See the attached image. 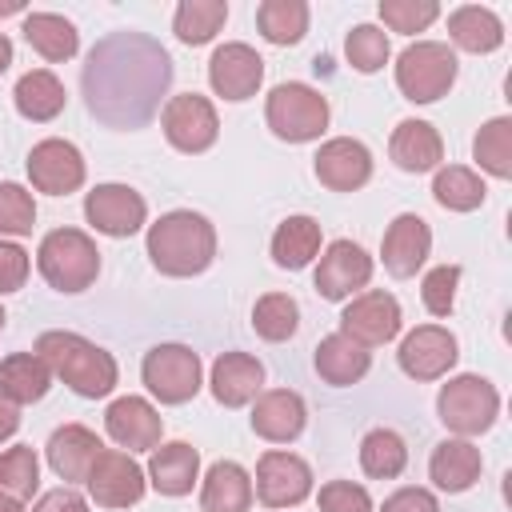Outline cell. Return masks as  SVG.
<instances>
[{"instance_id": "1", "label": "cell", "mask_w": 512, "mask_h": 512, "mask_svg": "<svg viewBox=\"0 0 512 512\" xmlns=\"http://www.w3.org/2000/svg\"><path fill=\"white\" fill-rule=\"evenodd\" d=\"M88 112L116 132L144 128L172 88V56L148 32H108L92 44L80 72Z\"/></svg>"}, {"instance_id": "2", "label": "cell", "mask_w": 512, "mask_h": 512, "mask_svg": "<svg viewBox=\"0 0 512 512\" xmlns=\"http://www.w3.org/2000/svg\"><path fill=\"white\" fill-rule=\"evenodd\" d=\"M148 260L164 276H200L216 260V228L192 208L164 212L148 228Z\"/></svg>"}, {"instance_id": "3", "label": "cell", "mask_w": 512, "mask_h": 512, "mask_svg": "<svg viewBox=\"0 0 512 512\" xmlns=\"http://www.w3.org/2000/svg\"><path fill=\"white\" fill-rule=\"evenodd\" d=\"M36 356L48 364L52 376H60L84 400H100L116 388V360L80 332H40Z\"/></svg>"}, {"instance_id": "4", "label": "cell", "mask_w": 512, "mask_h": 512, "mask_svg": "<svg viewBox=\"0 0 512 512\" xmlns=\"http://www.w3.org/2000/svg\"><path fill=\"white\" fill-rule=\"evenodd\" d=\"M36 268L56 292H84L100 272L96 240L88 232H80V228H52L40 240Z\"/></svg>"}, {"instance_id": "5", "label": "cell", "mask_w": 512, "mask_h": 512, "mask_svg": "<svg viewBox=\"0 0 512 512\" xmlns=\"http://www.w3.org/2000/svg\"><path fill=\"white\" fill-rule=\"evenodd\" d=\"M264 120H268L272 136H280L288 144H308L328 128V100L316 88L288 80L268 92Z\"/></svg>"}, {"instance_id": "6", "label": "cell", "mask_w": 512, "mask_h": 512, "mask_svg": "<svg viewBox=\"0 0 512 512\" xmlns=\"http://www.w3.org/2000/svg\"><path fill=\"white\" fill-rule=\"evenodd\" d=\"M456 84V52L440 40L408 44L396 60V88L412 104H432Z\"/></svg>"}, {"instance_id": "7", "label": "cell", "mask_w": 512, "mask_h": 512, "mask_svg": "<svg viewBox=\"0 0 512 512\" xmlns=\"http://www.w3.org/2000/svg\"><path fill=\"white\" fill-rule=\"evenodd\" d=\"M436 412H440L444 428H452L460 440H468V436H480V432H488L496 424V416H500V392L484 376L464 372V376H456V380H448L440 388Z\"/></svg>"}, {"instance_id": "8", "label": "cell", "mask_w": 512, "mask_h": 512, "mask_svg": "<svg viewBox=\"0 0 512 512\" xmlns=\"http://www.w3.org/2000/svg\"><path fill=\"white\" fill-rule=\"evenodd\" d=\"M140 376L160 404H184L200 392V356L184 344H156L144 356Z\"/></svg>"}, {"instance_id": "9", "label": "cell", "mask_w": 512, "mask_h": 512, "mask_svg": "<svg viewBox=\"0 0 512 512\" xmlns=\"http://www.w3.org/2000/svg\"><path fill=\"white\" fill-rule=\"evenodd\" d=\"M160 128H164V136H168V144L176 148V152H208L212 144H216V136H220V120H216V108L204 100V96H196V92H180V96H172L168 104H164V112H160Z\"/></svg>"}, {"instance_id": "10", "label": "cell", "mask_w": 512, "mask_h": 512, "mask_svg": "<svg viewBox=\"0 0 512 512\" xmlns=\"http://www.w3.org/2000/svg\"><path fill=\"white\" fill-rule=\"evenodd\" d=\"M84 216H88V224H92L96 232L124 240V236H132V232L144 228L148 204H144V196H140L136 188H128V184H96V188L84 196Z\"/></svg>"}, {"instance_id": "11", "label": "cell", "mask_w": 512, "mask_h": 512, "mask_svg": "<svg viewBox=\"0 0 512 512\" xmlns=\"http://www.w3.org/2000/svg\"><path fill=\"white\" fill-rule=\"evenodd\" d=\"M84 484H88V496L100 508H128V504H136L144 496L140 464L128 452H116V448H100V456L92 460Z\"/></svg>"}, {"instance_id": "12", "label": "cell", "mask_w": 512, "mask_h": 512, "mask_svg": "<svg viewBox=\"0 0 512 512\" xmlns=\"http://www.w3.org/2000/svg\"><path fill=\"white\" fill-rule=\"evenodd\" d=\"M340 332L352 336L364 348L388 344L400 332V304H396V296L392 292H380V288L352 296L348 308L340 312Z\"/></svg>"}, {"instance_id": "13", "label": "cell", "mask_w": 512, "mask_h": 512, "mask_svg": "<svg viewBox=\"0 0 512 512\" xmlns=\"http://www.w3.org/2000/svg\"><path fill=\"white\" fill-rule=\"evenodd\" d=\"M312 492V468L292 452H264L256 464V496L264 508H296Z\"/></svg>"}, {"instance_id": "14", "label": "cell", "mask_w": 512, "mask_h": 512, "mask_svg": "<svg viewBox=\"0 0 512 512\" xmlns=\"http://www.w3.org/2000/svg\"><path fill=\"white\" fill-rule=\"evenodd\" d=\"M28 180L36 192L68 196L84 184V156L72 140H40L28 152Z\"/></svg>"}, {"instance_id": "15", "label": "cell", "mask_w": 512, "mask_h": 512, "mask_svg": "<svg viewBox=\"0 0 512 512\" xmlns=\"http://www.w3.org/2000/svg\"><path fill=\"white\" fill-rule=\"evenodd\" d=\"M400 368L412 376V380H440L452 364H456V356H460V344H456V336L448 332V328H440V324H420V328H412L404 340H400Z\"/></svg>"}, {"instance_id": "16", "label": "cell", "mask_w": 512, "mask_h": 512, "mask_svg": "<svg viewBox=\"0 0 512 512\" xmlns=\"http://www.w3.org/2000/svg\"><path fill=\"white\" fill-rule=\"evenodd\" d=\"M372 280V256L352 240H332L316 268V292L324 300H348Z\"/></svg>"}, {"instance_id": "17", "label": "cell", "mask_w": 512, "mask_h": 512, "mask_svg": "<svg viewBox=\"0 0 512 512\" xmlns=\"http://www.w3.org/2000/svg\"><path fill=\"white\" fill-rule=\"evenodd\" d=\"M260 80H264V60L248 44H220L212 52V60H208V84L224 100H248V96H256Z\"/></svg>"}, {"instance_id": "18", "label": "cell", "mask_w": 512, "mask_h": 512, "mask_svg": "<svg viewBox=\"0 0 512 512\" xmlns=\"http://www.w3.org/2000/svg\"><path fill=\"white\" fill-rule=\"evenodd\" d=\"M316 180L332 192H356L372 180V152L352 140V136H336L328 144H320L316 152Z\"/></svg>"}, {"instance_id": "19", "label": "cell", "mask_w": 512, "mask_h": 512, "mask_svg": "<svg viewBox=\"0 0 512 512\" xmlns=\"http://www.w3.org/2000/svg\"><path fill=\"white\" fill-rule=\"evenodd\" d=\"M104 428H108V436H112L120 448H128V452H148V448L160 444L164 420H160V412H156L148 400H140V396H120V400L108 404Z\"/></svg>"}, {"instance_id": "20", "label": "cell", "mask_w": 512, "mask_h": 512, "mask_svg": "<svg viewBox=\"0 0 512 512\" xmlns=\"http://www.w3.org/2000/svg\"><path fill=\"white\" fill-rule=\"evenodd\" d=\"M428 252H432V228H428V220L416 216V212H400L388 224V232H384V248H380L384 268L392 276H416V268L428 260Z\"/></svg>"}, {"instance_id": "21", "label": "cell", "mask_w": 512, "mask_h": 512, "mask_svg": "<svg viewBox=\"0 0 512 512\" xmlns=\"http://www.w3.org/2000/svg\"><path fill=\"white\" fill-rule=\"evenodd\" d=\"M304 420H308V408L292 388H272L252 408V432L260 440H272V444L296 440L304 432Z\"/></svg>"}, {"instance_id": "22", "label": "cell", "mask_w": 512, "mask_h": 512, "mask_svg": "<svg viewBox=\"0 0 512 512\" xmlns=\"http://www.w3.org/2000/svg\"><path fill=\"white\" fill-rule=\"evenodd\" d=\"M264 384V364L248 352H220L212 364V396L224 408L248 404Z\"/></svg>"}, {"instance_id": "23", "label": "cell", "mask_w": 512, "mask_h": 512, "mask_svg": "<svg viewBox=\"0 0 512 512\" xmlns=\"http://www.w3.org/2000/svg\"><path fill=\"white\" fill-rule=\"evenodd\" d=\"M100 440L92 428L84 424H64L48 436V468L60 476V480H84L92 460L100 456Z\"/></svg>"}, {"instance_id": "24", "label": "cell", "mask_w": 512, "mask_h": 512, "mask_svg": "<svg viewBox=\"0 0 512 512\" xmlns=\"http://www.w3.org/2000/svg\"><path fill=\"white\" fill-rule=\"evenodd\" d=\"M396 168L404 172H432L444 160V140L428 120H400L388 144Z\"/></svg>"}, {"instance_id": "25", "label": "cell", "mask_w": 512, "mask_h": 512, "mask_svg": "<svg viewBox=\"0 0 512 512\" xmlns=\"http://www.w3.org/2000/svg\"><path fill=\"white\" fill-rule=\"evenodd\" d=\"M480 468H484L480 448L460 440V436L456 440H440L432 448V460H428V476L444 492H468L480 480Z\"/></svg>"}, {"instance_id": "26", "label": "cell", "mask_w": 512, "mask_h": 512, "mask_svg": "<svg viewBox=\"0 0 512 512\" xmlns=\"http://www.w3.org/2000/svg\"><path fill=\"white\" fill-rule=\"evenodd\" d=\"M148 476H152V488L160 496H188L196 476H200V452L184 440L160 444V448H152Z\"/></svg>"}, {"instance_id": "27", "label": "cell", "mask_w": 512, "mask_h": 512, "mask_svg": "<svg viewBox=\"0 0 512 512\" xmlns=\"http://www.w3.org/2000/svg\"><path fill=\"white\" fill-rule=\"evenodd\" d=\"M368 368H372V352L364 344H356L352 336H344V332H332L316 344V372H320V380H328L336 388H348V384L364 380Z\"/></svg>"}, {"instance_id": "28", "label": "cell", "mask_w": 512, "mask_h": 512, "mask_svg": "<svg viewBox=\"0 0 512 512\" xmlns=\"http://www.w3.org/2000/svg\"><path fill=\"white\" fill-rule=\"evenodd\" d=\"M204 512H248L252 508V480L236 460H216L200 488Z\"/></svg>"}, {"instance_id": "29", "label": "cell", "mask_w": 512, "mask_h": 512, "mask_svg": "<svg viewBox=\"0 0 512 512\" xmlns=\"http://www.w3.org/2000/svg\"><path fill=\"white\" fill-rule=\"evenodd\" d=\"M448 36H452L456 48L484 56V52H496L504 44V24H500V16L492 8L464 4V8H456L448 16Z\"/></svg>"}, {"instance_id": "30", "label": "cell", "mask_w": 512, "mask_h": 512, "mask_svg": "<svg viewBox=\"0 0 512 512\" xmlns=\"http://www.w3.org/2000/svg\"><path fill=\"white\" fill-rule=\"evenodd\" d=\"M52 388V372L36 352H12L8 360H0V392L12 404H36L44 400Z\"/></svg>"}, {"instance_id": "31", "label": "cell", "mask_w": 512, "mask_h": 512, "mask_svg": "<svg viewBox=\"0 0 512 512\" xmlns=\"http://www.w3.org/2000/svg\"><path fill=\"white\" fill-rule=\"evenodd\" d=\"M12 100H16V112L24 116V120H36V124H44V120H56L60 112H64V84L48 72V68H32V72H24L20 80H16V92H12Z\"/></svg>"}, {"instance_id": "32", "label": "cell", "mask_w": 512, "mask_h": 512, "mask_svg": "<svg viewBox=\"0 0 512 512\" xmlns=\"http://www.w3.org/2000/svg\"><path fill=\"white\" fill-rule=\"evenodd\" d=\"M20 32H24V40H28L44 60H52V64L72 60V56H76V48H80L76 24H72V20H64V16H56V12H28Z\"/></svg>"}, {"instance_id": "33", "label": "cell", "mask_w": 512, "mask_h": 512, "mask_svg": "<svg viewBox=\"0 0 512 512\" xmlns=\"http://www.w3.org/2000/svg\"><path fill=\"white\" fill-rule=\"evenodd\" d=\"M320 252V224L312 216H288L272 232V260L288 272H300Z\"/></svg>"}, {"instance_id": "34", "label": "cell", "mask_w": 512, "mask_h": 512, "mask_svg": "<svg viewBox=\"0 0 512 512\" xmlns=\"http://www.w3.org/2000/svg\"><path fill=\"white\" fill-rule=\"evenodd\" d=\"M432 196H436V204L448 208V212H472V208L484 204L488 188H484V180H480L472 168H464V164H448V168L436 172V180H432Z\"/></svg>"}, {"instance_id": "35", "label": "cell", "mask_w": 512, "mask_h": 512, "mask_svg": "<svg viewBox=\"0 0 512 512\" xmlns=\"http://www.w3.org/2000/svg\"><path fill=\"white\" fill-rule=\"evenodd\" d=\"M408 464V444L392 432V428H372L360 440V468L372 480H396Z\"/></svg>"}, {"instance_id": "36", "label": "cell", "mask_w": 512, "mask_h": 512, "mask_svg": "<svg viewBox=\"0 0 512 512\" xmlns=\"http://www.w3.org/2000/svg\"><path fill=\"white\" fill-rule=\"evenodd\" d=\"M256 28L268 44H296L308 32V4L304 0H264L256 8Z\"/></svg>"}, {"instance_id": "37", "label": "cell", "mask_w": 512, "mask_h": 512, "mask_svg": "<svg viewBox=\"0 0 512 512\" xmlns=\"http://www.w3.org/2000/svg\"><path fill=\"white\" fill-rule=\"evenodd\" d=\"M472 156H476V164H480L488 176L512 180V120H508V116L488 120V124L476 132V140H472Z\"/></svg>"}, {"instance_id": "38", "label": "cell", "mask_w": 512, "mask_h": 512, "mask_svg": "<svg viewBox=\"0 0 512 512\" xmlns=\"http://www.w3.org/2000/svg\"><path fill=\"white\" fill-rule=\"evenodd\" d=\"M224 20H228V4L224 0H184L180 8H176V20H172V28H176V36L184 40V44H208L220 28H224Z\"/></svg>"}, {"instance_id": "39", "label": "cell", "mask_w": 512, "mask_h": 512, "mask_svg": "<svg viewBox=\"0 0 512 512\" xmlns=\"http://www.w3.org/2000/svg\"><path fill=\"white\" fill-rule=\"evenodd\" d=\"M296 324H300V308H296V300L288 292H264L256 300V308H252V328H256L260 340L280 344V340H288L296 332Z\"/></svg>"}, {"instance_id": "40", "label": "cell", "mask_w": 512, "mask_h": 512, "mask_svg": "<svg viewBox=\"0 0 512 512\" xmlns=\"http://www.w3.org/2000/svg\"><path fill=\"white\" fill-rule=\"evenodd\" d=\"M36 488H40L36 452L28 444H16V448L0 452V492L4 496H16V500H28Z\"/></svg>"}, {"instance_id": "41", "label": "cell", "mask_w": 512, "mask_h": 512, "mask_svg": "<svg viewBox=\"0 0 512 512\" xmlns=\"http://www.w3.org/2000/svg\"><path fill=\"white\" fill-rule=\"evenodd\" d=\"M388 32L376 28V24H356L348 36H344V56L356 72H380L384 60H388Z\"/></svg>"}, {"instance_id": "42", "label": "cell", "mask_w": 512, "mask_h": 512, "mask_svg": "<svg viewBox=\"0 0 512 512\" xmlns=\"http://www.w3.org/2000/svg\"><path fill=\"white\" fill-rule=\"evenodd\" d=\"M36 224V204L32 192L4 180L0 184V236H28Z\"/></svg>"}, {"instance_id": "43", "label": "cell", "mask_w": 512, "mask_h": 512, "mask_svg": "<svg viewBox=\"0 0 512 512\" xmlns=\"http://www.w3.org/2000/svg\"><path fill=\"white\" fill-rule=\"evenodd\" d=\"M440 16V4L436 0H380V20L392 28V32H424L432 20Z\"/></svg>"}, {"instance_id": "44", "label": "cell", "mask_w": 512, "mask_h": 512, "mask_svg": "<svg viewBox=\"0 0 512 512\" xmlns=\"http://www.w3.org/2000/svg\"><path fill=\"white\" fill-rule=\"evenodd\" d=\"M456 284H460V268H456V264L432 268V272L424 276V288H420L424 308H428L432 316H448L452 304H456Z\"/></svg>"}, {"instance_id": "45", "label": "cell", "mask_w": 512, "mask_h": 512, "mask_svg": "<svg viewBox=\"0 0 512 512\" xmlns=\"http://www.w3.org/2000/svg\"><path fill=\"white\" fill-rule=\"evenodd\" d=\"M320 512H372V496L352 480H328L320 488Z\"/></svg>"}, {"instance_id": "46", "label": "cell", "mask_w": 512, "mask_h": 512, "mask_svg": "<svg viewBox=\"0 0 512 512\" xmlns=\"http://www.w3.org/2000/svg\"><path fill=\"white\" fill-rule=\"evenodd\" d=\"M28 280V252L0 236V292H16Z\"/></svg>"}, {"instance_id": "47", "label": "cell", "mask_w": 512, "mask_h": 512, "mask_svg": "<svg viewBox=\"0 0 512 512\" xmlns=\"http://www.w3.org/2000/svg\"><path fill=\"white\" fill-rule=\"evenodd\" d=\"M380 512H440V504H436V496L428 488H400V492H392L384 500Z\"/></svg>"}, {"instance_id": "48", "label": "cell", "mask_w": 512, "mask_h": 512, "mask_svg": "<svg viewBox=\"0 0 512 512\" xmlns=\"http://www.w3.org/2000/svg\"><path fill=\"white\" fill-rule=\"evenodd\" d=\"M32 512H88V504H84V496L72 492V488H52V492H44V496L36 500Z\"/></svg>"}, {"instance_id": "49", "label": "cell", "mask_w": 512, "mask_h": 512, "mask_svg": "<svg viewBox=\"0 0 512 512\" xmlns=\"http://www.w3.org/2000/svg\"><path fill=\"white\" fill-rule=\"evenodd\" d=\"M16 428H20V404H12V400L0 392V440L16 436Z\"/></svg>"}, {"instance_id": "50", "label": "cell", "mask_w": 512, "mask_h": 512, "mask_svg": "<svg viewBox=\"0 0 512 512\" xmlns=\"http://www.w3.org/2000/svg\"><path fill=\"white\" fill-rule=\"evenodd\" d=\"M8 64H12V40L0 32V76L8 72Z\"/></svg>"}, {"instance_id": "51", "label": "cell", "mask_w": 512, "mask_h": 512, "mask_svg": "<svg viewBox=\"0 0 512 512\" xmlns=\"http://www.w3.org/2000/svg\"><path fill=\"white\" fill-rule=\"evenodd\" d=\"M0 512H24V500H16V496H4V492H0Z\"/></svg>"}, {"instance_id": "52", "label": "cell", "mask_w": 512, "mask_h": 512, "mask_svg": "<svg viewBox=\"0 0 512 512\" xmlns=\"http://www.w3.org/2000/svg\"><path fill=\"white\" fill-rule=\"evenodd\" d=\"M16 12H24L20 0H0V16H16Z\"/></svg>"}, {"instance_id": "53", "label": "cell", "mask_w": 512, "mask_h": 512, "mask_svg": "<svg viewBox=\"0 0 512 512\" xmlns=\"http://www.w3.org/2000/svg\"><path fill=\"white\" fill-rule=\"evenodd\" d=\"M4 320H8V316H4V308H0V328H4Z\"/></svg>"}]
</instances>
